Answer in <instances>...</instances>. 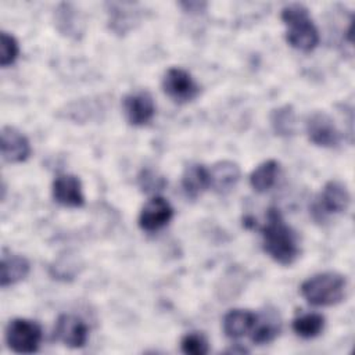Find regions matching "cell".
I'll list each match as a JSON object with an SVG mask.
<instances>
[{
    "instance_id": "obj_15",
    "label": "cell",
    "mask_w": 355,
    "mask_h": 355,
    "mask_svg": "<svg viewBox=\"0 0 355 355\" xmlns=\"http://www.w3.org/2000/svg\"><path fill=\"white\" fill-rule=\"evenodd\" d=\"M182 187L187 197H200L205 190L211 189L209 169H207L202 164L187 165L182 175Z\"/></svg>"
},
{
    "instance_id": "obj_9",
    "label": "cell",
    "mask_w": 355,
    "mask_h": 355,
    "mask_svg": "<svg viewBox=\"0 0 355 355\" xmlns=\"http://www.w3.org/2000/svg\"><path fill=\"white\" fill-rule=\"evenodd\" d=\"M173 216V208L164 197L150 198L139 214V226L146 232H157L166 226Z\"/></svg>"
},
{
    "instance_id": "obj_17",
    "label": "cell",
    "mask_w": 355,
    "mask_h": 355,
    "mask_svg": "<svg viewBox=\"0 0 355 355\" xmlns=\"http://www.w3.org/2000/svg\"><path fill=\"white\" fill-rule=\"evenodd\" d=\"M29 273V262L17 254H3L0 263V284L8 287L24 280Z\"/></svg>"
},
{
    "instance_id": "obj_18",
    "label": "cell",
    "mask_w": 355,
    "mask_h": 355,
    "mask_svg": "<svg viewBox=\"0 0 355 355\" xmlns=\"http://www.w3.org/2000/svg\"><path fill=\"white\" fill-rule=\"evenodd\" d=\"M282 329L280 318L276 311H263L261 315H257L251 334V340L255 344H268L273 341Z\"/></svg>"
},
{
    "instance_id": "obj_3",
    "label": "cell",
    "mask_w": 355,
    "mask_h": 355,
    "mask_svg": "<svg viewBox=\"0 0 355 355\" xmlns=\"http://www.w3.org/2000/svg\"><path fill=\"white\" fill-rule=\"evenodd\" d=\"M347 280L337 272H323L306 279L300 290L308 304L315 306H331L345 297Z\"/></svg>"
},
{
    "instance_id": "obj_8",
    "label": "cell",
    "mask_w": 355,
    "mask_h": 355,
    "mask_svg": "<svg viewBox=\"0 0 355 355\" xmlns=\"http://www.w3.org/2000/svg\"><path fill=\"white\" fill-rule=\"evenodd\" d=\"M122 108L126 121L133 126L148 123L155 114L154 98L147 90L126 94L122 101Z\"/></svg>"
},
{
    "instance_id": "obj_24",
    "label": "cell",
    "mask_w": 355,
    "mask_h": 355,
    "mask_svg": "<svg viewBox=\"0 0 355 355\" xmlns=\"http://www.w3.org/2000/svg\"><path fill=\"white\" fill-rule=\"evenodd\" d=\"M18 54H19V46L17 39L12 35L3 31L0 33V65L6 68L14 64Z\"/></svg>"
},
{
    "instance_id": "obj_5",
    "label": "cell",
    "mask_w": 355,
    "mask_h": 355,
    "mask_svg": "<svg viewBox=\"0 0 355 355\" xmlns=\"http://www.w3.org/2000/svg\"><path fill=\"white\" fill-rule=\"evenodd\" d=\"M349 202L351 196L347 186L340 180H330L323 186L318 201L313 204L312 214L316 219H323L327 215L345 212Z\"/></svg>"
},
{
    "instance_id": "obj_4",
    "label": "cell",
    "mask_w": 355,
    "mask_h": 355,
    "mask_svg": "<svg viewBox=\"0 0 355 355\" xmlns=\"http://www.w3.org/2000/svg\"><path fill=\"white\" fill-rule=\"evenodd\" d=\"M42 329L35 320L17 318L6 327V343L18 354H33L39 349Z\"/></svg>"
},
{
    "instance_id": "obj_7",
    "label": "cell",
    "mask_w": 355,
    "mask_h": 355,
    "mask_svg": "<svg viewBox=\"0 0 355 355\" xmlns=\"http://www.w3.org/2000/svg\"><path fill=\"white\" fill-rule=\"evenodd\" d=\"M308 139L319 147H336L341 140V133L333 118L324 111L312 112L305 122Z\"/></svg>"
},
{
    "instance_id": "obj_19",
    "label": "cell",
    "mask_w": 355,
    "mask_h": 355,
    "mask_svg": "<svg viewBox=\"0 0 355 355\" xmlns=\"http://www.w3.org/2000/svg\"><path fill=\"white\" fill-rule=\"evenodd\" d=\"M55 25L62 35L78 37L83 33V18L71 3H61L55 10Z\"/></svg>"
},
{
    "instance_id": "obj_11",
    "label": "cell",
    "mask_w": 355,
    "mask_h": 355,
    "mask_svg": "<svg viewBox=\"0 0 355 355\" xmlns=\"http://www.w3.org/2000/svg\"><path fill=\"white\" fill-rule=\"evenodd\" d=\"M1 157L10 164L25 161L31 154L28 137L14 126H4L0 133Z\"/></svg>"
},
{
    "instance_id": "obj_13",
    "label": "cell",
    "mask_w": 355,
    "mask_h": 355,
    "mask_svg": "<svg viewBox=\"0 0 355 355\" xmlns=\"http://www.w3.org/2000/svg\"><path fill=\"white\" fill-rule=\"evenodd\" d=\"M110 29L118 35H125L140 21V10L133 3H107Z\"/></svg>"
},
{
    "instance_id": "obj_1",
    "label": "cell",
    "mask_w": 355,
    "mask_h": 355,
    "mask_svg": "<svg viewBox=\"0 0 355 355\" xmlns=\"http://www.w3.org/2000/svg\"><path fill=\"white\" fill-rule=\"evenodd\" d=\"M262 245L265 252L280 265H291L301 254L298 236L286 223L283 215L276 208H269L266 222L261 227Z\"/></svg>"
},
{
    "instance_id": "obj_6",
    "label": "cell",
    "mask_w": 355,
    "mask_h": 355,
    "mask_svg": "<svg viewBox=\"0 0 355 355\" xmlns=\"http://www.w3.org/2000/svg\"><path fill=\"white\" fill-rule=\"evenodd\" d=\"M162 89L169 98L180 104L194 100L200 93V86L193 76L179 67H172L164 73Z\"/></svg>"
},
{
    "instance_id": "obj_25",
    "label": "cell",
    "mask_w": 355,
    "mask_h": 355,
    "mask_svg": "<svg viewBox=\"0 0 355 355\" xmlns=\"http://www.w3.org/2000/svg\"><path fill=\"white\" fill-rule=\"evenodd\" d=\"M179 6L183 7V10L187 12H201L205 10L207 3H204V1H182V3H179Z\"/></svg>"
},
{
    "instance_id": "obj_21",
    "label": "cell",
    "mask_w": 355,
    "mask_h": 355,
    "mask_svg": "<svg viewBox=\"0 0 355 355\" xmlns=\"http://www.w3.org/2000/svg\"><path fill=\"white\" fill-rule=\"evenodd\" d=\"M324 318L320 313H304L293 320V330L302 338H313L323 331Z\"/></svg>"
},
{
    "instance_id": "obj_10",
    "label": "cell",
    "mask_w": 355,
    "mask_h": 355,
    "mask_svg": "<svg viewBox=\"0 0 355 355\" xmlns=\"http://www.w3.org/2000/svg\"><path fill=\"white\" fill-rule=\"evenodd\" d=\"M89 329L86 323L75 315H60L55 327L54 338L71 348H80L87 343Z\"/></svg>"
},
{
    "instance_id": "obj_2",
    "label": "cell",
    "mask_w": 355,
    "mask_h": 355,
    "mask_svg": "<svg viewBox=\"0 0 355 355\" xmlns=\"http://www.w3.org/2000/svg\"><path fill=\"white\" fill-rule=\"evenodd\" d=\"M280 17L287 26L286 40L291 47L308 53L319 44V32L304 4L290 3L284 6Z\"/></svg>"
},
{
    "instance_id": "obj_14",
    "label": "cell",
    "mask_w": 355,
    "mask_h": 355,
    "mask_svg": "<svg viewBox=\"0 0 355 355\" xmlns=\"http://www.w3.org/2000/svg\"><path fill=\"white\" fill-rule=\"evenodd\" d=\"M209 178L211 187L215 193L227 194L236 187L240 179V168L233 161H219L209 169Z\"/></svg>"
},
{
    "instance_id": "obj_23",
    "label": "cell",
    "mask_w": 355,
    "mask_h": 355,
    "mask_svg": "<svg viewBox=\"0 0 355 355\" xmlns=\"http://www.w3.org/2000/svg\"><path fill=\"white\" fill-rule=\"evenodd\" d=\"M180 349L186 355H205L209 351V345L204 334L191 331L182 338Z\"/></svg>"
},
{
    "instance_id": "obj_22",
    "label": "cell",
    "mask_w": 355,
    "mask_h": 355,
    "mask_svg": "<svg viewBox=\"0 0 355 355\" xmlns=\"http://www.w3.org/2000/svg\"><path fill=\"white\" fill-rule=\"evenodd\" d=\"M270 125L276 135L290 136L294 133L295 114L291 105L286 104L283 107L275 108L270 114Z\"/></svg>"
},
{
    "instance_id": "obj_12",
    "label": "cell",
    "mask_w": 355,
    "mask_h": 355,
    "mask_svg": "<svg viewBox=\"0 0 355 355\" xmlns=\"http://www.w3.org/2000/svg\"><path fill=\"white\" fill-rule=\"evenodd\" d=\"M53 197L64 207L79 208L85 204V196L82 191V183L78 176L64 173L58 175L53 182Z\"/></svg>"
},
{
    "instance_id": "obj_20",
    "label": "cell",
    "mask_w": 355,
    "mask_h": 355,
    "mask_svg": "<svg viewBox=\"0 0 355 355\" xmlns=\"http://www.w3.org/2000/svg\"><path fill=\"white\" fill-rule=\"evenodd\" d=\"M280 164L275 159H268L259 164L250 175V184L257 193L268 191L276 182Z\"/></svg>"
},
{
    "instance_id": "obj_16",
    "label": "cell",
    "mask_w": 355,
    "mask_h": 355,
    "mask_svg": "<svg viewBox=\"0 0 355 355\" xmlns=\"http://www.w3.org/2000/svg\"><path fill=\"white\" fill-rule=\"evenodd\" d=\"M257 313L247 309H232L223 318V331L229 338H241L254 329Z\"/></svg>"
}]
</instances>
